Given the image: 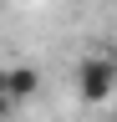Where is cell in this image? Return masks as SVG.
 <instances>
[{
    "instance_id": "6da1fadb",
    "label": "cell",
    "mask_w": 117,
    "mask_h": 122,
    "mask_svg": "<svg viewBox=\"0 0 117 122\" xmlns=\"http://www.w3.org/2000/svg\"><path fill=\"white\" fill-rule=\"evenodd\" d=\"M112 92H117V56L107 51V56H81L76 61V97L86 102V107H102V102H107L112 97Z\"/></svg>"
},
{
    "instance_id": "7a4b0ae2",
    "label": "cell",
    "mask_w": 117,
    "mask_h": 122,
    "mask_svg": "<svg viewBox=\"0 0 117 122\" xmlns=\"http://www.w3.org/2000/svg\"><path fill=\"white\" fill-rule=\"evenodd\" d=\"M0 92H5L15 107H25L41 92V71L31 66V61H15V66H0Z\"/></svg>"
},
{
    "instance_id": "3957f363",
    "label": "cell",
    "mask_w": 117,
    "mask_h": 122,
    "mask_svg": "<svg viewBox=\"0 0 117 122\" xmlns=\"http://www.w3.org/2000/svg\"><path fill=\"white\" fill-rule=\"evenodd\" d=\"M5 117H15V102H10L5 92H0V122H5Z\"/></svg>"
},
{
    "instance_id": "277c9868",
    "label": "cell",
    "mask_w": 117,
    "mask_h": 122,
    "mask_svg": "<svg viewBox=\"0 0 117 122\" xmlns=\"http://www.w3.org/2000/svg\"><path fill=\"white\" fill-rule=\"evenodd\" d=\"M112 122H117V117H112Z\"/></svg>"
}]
</instances>
